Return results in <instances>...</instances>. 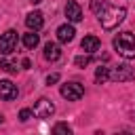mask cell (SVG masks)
Returning <instances> with one entry per match:
<instances>
[{
    "instance_id": "18",
    "label": "cell",
    "mask_w": 135,
    "mask_h": 135,
    "mask_svg": "<svg viewBox=\"0 0 135 135\" xmlns=\"http://www.w3.org/2000/svg\"><path fill=\"white\" fill-rule=\"evenodd\" d=\"M103 6H105V0H91V11H93L95 15H99Z\"/></svg>"
},
{
    "instance_id": "5",
    "label": "cell",
    "mask_w": 135,
    "mask_h": 135,
    "mask_svg": "<svg viewBox=\"0 0 135 135\" xmlns=\"http://www.w3.org/2000/svg\"><path fill=\"white\" fill-rule=\"evenodd\" d=\"M53 112H55V105H53V101L46 99V97H40V99L36 101V105H34V116H36V118H51Z\"/></svg>"
},
{
    "instance_id": "14",
    "label": "cell",
    "mask_w": 135,
    "mask_h": 135,
    "mask_svg": "<svg viewBox=\"0 0 135 135\" xmlns=\"http://www.w3.org/2000/svg\"><path fill=\"white\" fill-rule=\"evenodd\" d=\"M105 80H110V68L99 65V68L95 70V82H97V84H103Z\"/></svg>"
},
{
    "instance_id": "22",
    "label": "cell",
    "mask_w": 135,
    "mask_h": 135,
    "mask_svg": "<svg viewBox=\"0 0 135 135\" xmlns=\"http://www.w3.org/2000/svg\"><path fill=\"white\" fill-rule=\"evenodd\" d=\"M30 2H32V4H38V2H42V0H30Z\"/></svg>"
},
{
    "instance_id": "13",
    "label": "cell",
    "mask_w": 135,
    "mask_h": 135,
    "mask_svg": "<svg viewBox=\"0 0 135 135\" xmlns=\"http://www.w3.org/2000/svg\"><path fill=\"white\" fill-rule=\"evenodd\" d=\"M38 42H40V36H38L34 30H30V32L23 36V44H25V49H36Z\"/></svg>"
},
{
    "instance_id": "1",
    "label": "cell",
    "mask_w": 135,
    "mask_h": 135,
    "mask_svg": "<svg viewBox=\"0 0 135 135\" xmlns=\"http://www.w3.org/2000/svg\"><path fill=\"white\" fill-rule=\"evenodd\" d=\"M97 17H99V23H101L103 30H114V27H118L124 21L127 11L122 6H110V4H105Z\"/></svg>"
},
{
    "instance_id": "6",
    "label": "cell",
    "mask_w": 135,
    "mask_h": 135,
    "mask_svg": "<svg viewBox=\"0 0 135 135\" xmlns=\"http://www.w3.org/2000/svg\"><path fill=\"white\" fill-rule=\"evenodd\" d=\"M110 78L112 80H116V82H127V80H133L135 78V72H133V68H129V65H116L114 70H110Z\"/></svg>"
},
{
    "instance_id": "20",
    "label": "cell",
    "mask_w": 135,
    "mask_h": 135,
    "mask_svg": "<svg viewBox=\"0 0 135 135\" xmlns=\"http://www.w3.org/2000/svg\"><path fill=\"white\" fill-rule=\"evenodd\" d=\"M57 80H59V74H57V72H55V74H49V76H46V84H49V86H51V84H55Z\"/></svg>"
},
{
    "instance_id": "8",
    "label": "cell",
    "mask_w": 135,
    "mask_h": 135,
    "mask_svg": "<svg viewBox=\"0 0 135 135\" xmlns=\"http://www.w3.org/2000/svg\"><path fill=\"white\" fill-rule=\"evenodd\" d=\"M65 17H68V21L78 23V21L82 19V8H80V4H78V2H68V4H65Z\"/></svg>"
},
{
    "instance_id": "21",
    "label": "cell",
    "mask_w": 135,
    "mask_h": 135,
    "mask_svg": "<svg viewBox=\"0 0 135 135\" xmlns=\"http://www.w3.org/2000/svg\"><path fill=\"white\" fill-rule=\"evenodd\" d=\"M21 65H23V68H30L32 63H30V59H23V61H21Z\"/></svg>"
},
{
    "instance_id": "23",
    "label": "cell",
    "mask_w": 135,
    "mask_h": 135,
    "mask_svg": "<svg viewBox=\"0 0 135 135\" xmlns=\"http://www.w3.org/2000/svg\"><path fill=\"white\" fill-rule=\"evenodd\" d=\"M0 122H2V114H0Z\"/></svg>"
},
{
    "instance_id": "16",
    "label": "cell",
    "mask_w": 135,
    "mask_h": 135,
    "mask_svg": "<svg viewBox=\"0 0 135 135\" xmlns=\"http://www.w3.org/2000/svg\"><path fill=\"white\" fill-rule=\"evenodd\" d=\"M74 63H76L78 68H86V65L91 63V55H89V53H86V55H80V57L74 59Z\"/></svg>"
},
{
    "instance_id": "4",
    "label": "cell",
    "mask_w": 135,
    "mask_h": 135,
    "mask_svg": "<svg viewBox=\"0 0 135 135\" xmlns=\"http://www.w3.org/2000/svg\"><path fill=\"white\" fill-rule=\"evenodd\" d=\"M15 46H17V32H15V30H6V32L0 36V55L13 53Z\"/></svg>"
},
{
    "instance_id": "11",
    "label": "cell",
    "mask_w": 135,
    "mask_h": 135,
    "mask_svg": "<svg viewBox=\"0 0 135 135\" xmlns=\"http://www.w3.org/2000/svg\"><path fill=\"white\" fill-rule=\"evenodd\" d=\"M99 38L97 36H84L82 38V42H80V49L84 51V53H89V55H93L95 51H99Z\"/></svg>"
},
{
    "instance_id": "7",
    "label": "cell",
    "mask_w": 135,
    "mask_h": 135,
    "mask_svg": "<svg viewBox=\"0 0 135 135\" xmlns=\"http://www.w3.org/2000/svg\"><path fill=\"white\" fill-rule=\"evenodd\" d=\"M17 95H19V91L11 80H0V99L13 101V99H17Z\"/></svg>"
},
{
    "instance_id": "9",
    "label": "cell",
    "mask_w": 135,
    "mask_h": 135,
    "mask_svg": "<svg viewBox=\"0 0 135 135\" xmlns=\"http://www.w3.org/2000/svg\"><path fill=\"white\" fill-rule=\"evenodd\" d=\"M25 25H27V30H34V32H38V30L44 25V17H42V13H40V11H34V13H30V15L25 17Z\"/></svg>"
},
{
    "instance_id": "12",
    "label": "cell",
    "mask_w": 135,
    "mask_h": 135,
    "mask_svg": "<svg viewBox=\"0 0 135 135\" xmlns=\"http://www.w3.org/2000/svg\"><path fill=\"white\" fill-rule=\"evenodd\" d=\"M61 57V49H59V44H55V42H46L44 44V59L46 61H57Z\"/></svg>"
},
{
    "instance_id": "17",
    "label": "cell",
    "mask_w": 135,
    "mask_h": 135,
    "mask_svg": "<svg viewBox=\"0 0 135 135\" xmlns=\"http://www.w3.org/2000/svg\"><path fill=\"white\" fill-rule=\"evenodd\" d=\"M0 70L15 74V72H17V63H11V61H4V59H0Z\"/></svg>"
},
{
    "instance_id": "10",
    "label": "cell",
    "mask_w": 135,
    "mask_h": 135,
    "mask_svg": "<svg viewBox=\"0 0 135 135\" xmlns=\"http://www.w3.org/2000/svg\"><path fill=\"white\" fill-rule=\"evenodd\" d=\"M74 34H76V30L70 23H63V25L57 27V40L59 42H72L74 40Z\"/></svg>"
},
{
    "instance_id": "19",
    "label": "cell",
    "mask_w": 135,
    "mask_h": 135,
    "mask_svg": "<svg viewBox=\"0 0 135 135\" xmlns=\"http://www.w3.org/2000/svg\"><path fill=\"white\" fill-rule=\"evenodd\" d=\"M32 116H34V110H27V108H23V110L19 112V120H21V122H27Z\"/></svg>"
},
{
    "instance_id": "2",
    "label": "cell",
    "mask_w": 135,
    "mask_h": 135,
    "mask_svg": "<svg viewBox=\"0 0 135 135\" xmlns=\"http://www.w3.org/2000/svg\"><path fill=\"white\" fill-rule=\"evenodd\" d=\"M114 49L124 59H135V36L131 32H120L114 38Z\"/></svg>"
},
{
    "instance_id": "15",
    "label": "cell",
    "mask_w": 135,
    "mask_h": 135,
    "mask_svg": "<svg viewBox=\"0 0 135 135\" xmlns=\"http://www.w3.org/2000/svg\"><path fill=\"white\" fill-rule=\"evenodd\" d=\"M53 133H57V135H70V133H72V129H70L65 122H57V124L53 127Z\"/></svg>"
},
{
    "instance_id": "3",
    "label": "cell",
    "mask_w": 135,
    "mask_h": 135,
    "mask_svg": "<svg viewBox=\"0 0 135 135\" xmlns=\"http://www.w3.org/2000/svg\"><path fill=\"white\" fill-rule=\"evenodd\" d=\"M84 95V86L78 82H65L61 84V97H65L68 101H78Z\"/></svg>"
}]
</instances>
